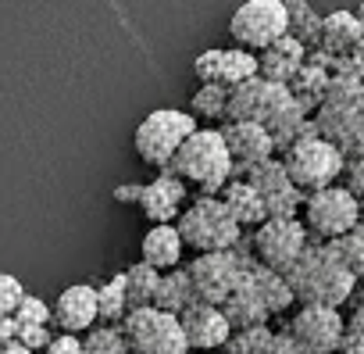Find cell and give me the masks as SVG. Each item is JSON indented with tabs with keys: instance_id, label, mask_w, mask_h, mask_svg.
Here are the masks:
<instances>
[{
	"instance_id": "cell-17",
	"label": "cell",
	"mask_w": 364,
	"mask_h": 354,
	"mask_svg": "<svg viewBox=\"0 0 364 354\" xmlns=\"http://www.w3.org/2000/svg\"><path fill=\"white\" fill-rule=\"evenodd\" d=\"M54 322L61 333H90L100 322V290L90 283H75L58 293Z\"/></svg>"
},
{
	"instance_id": "cell-5",
	"label": "cell",
	"mask_w": 364,
	"mask_h": 354,
	"mask_svg": "<svg viewBox=\"0 0 364 354\" xmlns=\"http://www.w3.org/2000/svg\"><path fill=\"white\" fill-rule=\"evenodd\" d=\"M282 161L293 175V183L304 190V194H314V190H325L332 183H339L343 175H346V154L325 140L321 132L314 136H304L296 140L293 147L282 150Z\"/></svg>"
},
{
	"instance_id": "cell-32",
	"label": "cell",
	"mask_w": 364,
	"mask_h": 354,
	"mask_svg": "<svg viewBox=\"0 0 364 354\" xmlns=\"http://www.w3.org/2000/svg\"><path fill=\"white\" fill-rule=\"evenodd\" d=\"M272 340H275V329L268 322L264 326H250V329H232L225 350L229 354H268Z\"/></svg>"
},
{
	"instance_id": "cell-27",
	"label": "cell",
	"mask_w": 364,
	"mask_h": 354,
	"mask_svg": "<svg viewBox=\"0 0 364 354\" xmlns=\"http://www.w3.org/2000/svg\"><path fill=\"white\" fill-rule=\"evenodd\" d=\"M229 97H232V86L225 83H200L193 100H190V111L204 122H229Z\"/></svg>"
},
{
	"instance_id": "cell-2",
	"label": "cell",
	"mask_w": 364,
	"mask_h": 354,
	"mask_svg": "<svg viewBox=\"0 0 364 354\" xmlns=\"http://www.w3.org/2000/svg\"><path fill=\"white\" fill-rule=\"evenodd\" d=\"M171 172H178L197 194L222 197V190L236 179V161L222 129H197L171 157Z\"/></svg>"
},
{
	"instance_id": "cell-47",
	"label": "cell",
	"mask_w": 364,
	"mask_h": 354,
	"mask_svg": "<svg viewBox=\"0 0 364 354\" xmlns=\"http://www.w3.org/2000/svg\"><path fill=\"white\" fill-rule=\"evenodd\" d=\"M353 11H357V19H360V26H364V0H360V4H357Z\"/></svg>"
},
{
	"instance_id": "cell-24",
	"label": "cell",
	"mask_w": 364,
	"mask_h": 354,
	"mask_svg": "<svg viewBox=\"0 0 364 354\" xmlns=\"http://www.w3.org/2000/svg\"><path fill=\"white\" fill-rule=\"evenodd\" d=\"M200 301V293H197V286H193V276H190V269L182 265V269H168L164 276H161V286H157V308H164V311H171V315H182L190 304H197Z\"/></svg>"
},
{
	"instance_id": "cell-14",
	"label": "cell",
	"mask_w": 364,
	"mask_h": 354,
	"mask_svg": "<svg viewBox=\"0 0 364 354\" xmlns=\"http://www.w3.org/2000/svg\"><path fill=\"white\" fill-rule=\"evenodd\" d=\"M218 129H222V136H225V143H229V150H232L236 179H240V175H247L257 161L279 154L275 136L268 132L264 122H240V118H229V122H222Z\"/></svg>"
},
{
	"instance_id": "cell-36",
	"label": "cell",
	"mask_w": 364,
	"mask_h": 354,
	"mask_svg": "<svg viewBox=\"0 0 364 354\" xmlns=\"http://www.w3.org/2000/svg\"><path fill=\"white\" fill-rule=\"evenodd\" d=\"M15 318H18V326H50L54 322V308L47 301H40V297L29 293L22 301V308L15 311Z\"/></svg>"
},
{
	"instance_id": "cell-16",
	"label": "cell",
	"mask_w": 364,
	"mask_h": 354,
	"mask_svg": "<svg viewBox=\"0 0 364 354\" xmlns=\"http://www.w3.org/2000/svg\"><path fill=\"white\" fill-rule=\"evenodd\" d=\"M178 318H182V329H186L193 350H218L232 336V322H229L225 308L222 304H211V301L190 304Z\"/></svg>"
},
{
	"instance_id": "cell-33",
	"label": "cell",
	"mask_w": 364,
	"mask_h": 354,
	"mask_svg": "<svg viewBox=\"0 0 364 354\" xmlns=\"http://www.w3.org/2000/svg\"><path fill=\"white\" fill-rule=\"evenodd\" d=\"M82 343H86V354H132L122 326H107V322L93 326Z\"/></svg>"
},
{
	"instance_id": "cell-46",
	"label": "cell",
	"mask_w": 364,
	"mask_h": 354,
	"mask_svg": "<svg viewBox=\"0 0 364 354\" xmlns=\"http://www.w3.org/2000/svg\"><path fill=\"white\" fill-rule=\"evenodd\" d=\"M0 354H36L33 347H26L22 340H8L4 347H0Z\"/></svg>"
},
{
	"instance_id": "cell-31",
	"label": "cell",
	"mask_w": 364,
	"mask_h": 354,
	"mask_svg": "<svg viewBox=\"0 0 364 354\" xmlns=\"http://www.w3.org/2000/svg\"><path fill=\"white\" fill-rule=\"evenodd\" d=\"M97 290H100V322L122 326L125 315L132 311V304H129V286H125V272H118L114 279H107V283L97 286Z\"/></svg>"
},
{
	"instance_id": "cell-10",
	"label": "cell",
	"mask_w": 364,
	"mask_h": 354,
	"mask_svg": "<svg viewBox=\"0 0 364 354\" xmlns=\"http://www.w3.org/2000/svg\"><path fill=\"white\" fill-rule=\"evenodd\" d=\"M250 236H254V254L286 276L314 240L311 229L304 226V219H268L257 229H250Z\"/></svg>"
},
{
	"instance_id": "cell-19",
	"label": "cell",
	"mask_w": 364,
	"mask_h": 354,
	"mask_svg": "<svg viewBox=\"0 0 364 354\" xmlns=\"http://www.w3.org/2000/svg\"><path fill=\"white\" fill-rule=\"evenodd\" d=\"M304 61H307V47L293 33H286L268 51H261V76L268 83H286L289 86V79L304 68Z\"/></svg>"
},
{
	"instance_id": "cell-40",
	"label": "cell",
	"mask_w": 364,
	"mask_h": 354,
	"mask_svg": "<svg viewBox=\"0 0 364 354\" xmlns=\"http://www.w3.org/2000/svg\"><path fill=\"white\" fill-rule=\"evenodd\" d=\"M43 354H86V343H82L79 333H61V336L50 340V347Z\"/></svg>"
},
{
	"instance_id": "cell-22",
	"label": "cell",
	"mask_w": 364,
	"mask_h": 354,
	"mask_svg": "<svg viewBox=\"0 0 364 354\" xmlns=\"http://www.w3.org/2000/svg\"><path fill=\"white\" fill-rule=\"evenodd\" d=\"M222 201L229 204V212L240 219L243 229H257L261 222H268V208H264V197L257 194V187L250 179H232L225 190H222Z\"/></svg>"
},
{
	"instance_id": "cell-39",
	"label": "cell",
	"mask_w": 364,
	"mask_h": 354,
	"mask_svg": "<svg viewBox=\"0 0 364 354\" xmlns=\"http://www.w3.org/2000/svg\"><path fill=\"white\" fill-rule=\"evenodd\" d=\"M18 340L33 350H47L50 347V326H18Z\"/></svg>"
},
{
	"instance_id": "cell-15",
	"label": "cell",
	"mask_w": 364,
	"mask_h": 354,
	"mask_svg": "<svg viewBox=\"0 0 364 354\" xmlns=\"http://www.w3.org/2000/svg\"><path fill=\"white\" fill-rule=\"evenodd\" d=\"M186 179L171 168H161L157 179L143 183V194H139V212L150 219V222H178V215L186 212Z\"/></svg>"
},
{
	"instance_id": "cell-8",
	"label": "cell",
	"mask_w": 364,
	"mask_h": 354,
	"mask_svg": "<svg viewBox=\"0 0 364 354\" xmlns=\"http://www.w3.org/2000/svg\"><path fill=\"white\" fill-rule=\"evenodd\" d=\"M360 215H364V204L357 201V194L346 183H332L325 190L307 194L300 219L314 240H339L360 222Z\"/></svg>"
},
{
	"instance_id": "cell-45",
	"label": "cell",
	"mask_w": 364,
	"mask_h": 354,
	"mask_svg": "<svg viewBox=\"0 0 364 354\" xmlns=\"http://www.w3.org/2000/svg\"><path fill=\"white\" fill-rule=\"evenodd\" d=\"M0 340H18V318L15 315H0Z\"/></svg>"
},
{
	"instance_id": "cell-7",
	"label": "cell",
	"mask_w": 364,
	"mask_h": 354,
	"mask_svg": "<svg viewBox=\"0 0 364 354\" xmlns=\"http://www.w3.org/2000/svg\"><path fill=\"white\" fill-rule=\"evenodd\" d=\"M122 333L132 354H190L193 350L186 329H182V318L157 304L132 308L122 322Z\"/></svg>"
},
{
	"instance_id": "cell-3",
	"label": "cell",
	"mask_w": 364,
	"mask_h": 354,
	"mask_svg": "<svg viewBox=\"0 0 364 354\" xmlns=\"http://www.w3.org/2000/svg\"><path fill=\"white\" fill-rule=\"evenodd\" d=\"M178 233L186 240V247H193L197 254H208V251H232L247 229L240 226V219L229 212V204L222 197H204L197 194L193 204L178 215Z\"/></svg>"
},
{
	"instance_id": "cell-1",
	"label": "cell",
	"mask_w": 364,
	"mask_h": 354,
	"mask_svg": "<svg viewBox=\"0 0 364 354\" xmlns=\"http://www.w3.org/2000/svg\"><path fill=\"white\" fill-rule=\"evenodd\" d=\"M360 276L343 261L332 240H311V247L300 254V261L289 269V286L296 293V304H332L343 308L353 301Z\"/></svg>"
},
{
	"instance_id": "cell-11",
	"label": "cell",
	"mask_w": 364,
	"mask_h": 354,
	"mask_svg": "<svg viewBox=\"0 0 364 354\" xmlns=\"http://www.w3.org/2000/svg\"><path fill=\"white\" fill-rule=\"evenodd\" d=\"M243 179H250L257 187V194L264 197L268 219H300L304 215V201L307 194L293 183V175L282 161V154H272L264 161H257Z\"/></svg>"
},
{
	"instance_id": "cell-42",
	"label": "cell",
	"mask_w": 364,
	"mask_h": 354,
	"mask_svg": "<svg viewBox=\"0 0 364 354\" xmlns=\"http://www.w3.org/2000/svg\"><path fill=\"white\" fill-rule=\"evenodd\" d=\"M339 354H364V326H360V322H346Z\"/></svg>"
},
{
	"instance_id": "cell-4",
	"label": "cell",
	"mask_w": 364,
	"mask_h": 354,
	"mask_svg": "<svg viewBox=\"0 0 364 354\" xmlns=\"http://www.w3.org/2000/svg\"><path fill=\"white\" fill-rule=\"evenodd\" d=\"M197 129H200V122H197L193 111L157 108V111H150V115L136 125L132 147H136V154H139L146 165H154V168H171V157L178 154V147L186 143Z\"/></svg>"
},
{
	"instance_id": "cell-21",
	"label": "cell",
	"mask_w": 364,
	"mask_h": 354,
	"mask_svg": "<svg viewBox=\"0 0 364 354\" xmlns=\"http://www.w3.org/2000/svg\"><path fill=\"white\" fill-rule=\"evenodd\" d=\"M279 83H268L264 76H254L240 86H232V97H229V118H240V122H261L268 104H272V93H275Z\"/></svg>"
},
{
	"instance_id": "cell-41",
	"label": "cell",
	"mask_w": 364,
	"mask_h": 354,
	"mask_svg": "<svg viewBox=\"0 0 364 354\" xmlns=\"http://www.w3.org/2000/svg\"><path fill=\"white\" fill-rule=\"evenodd\" d=\"M268 354H314V350H311V347H304L289 329H282V333H275V340H272Z\"/></svg>"
},
{
	"instance_id": "cell-30",
	"label": "cell",
	"mask_w": 364,
	"mask_h": 354,
	"mask_svg": "<svg viewBox=\"0 0 364 354\" xmlns=\"http://www.w3.org/2000/svg\"><path fill=\"white\" fill-rule=\"evenodd\" d=\"M254 76H261V54L257 51H247V47H229L225 54H222V79L218 83H225V86H240V83H247V79H254Z\"/></svg>"
},
{
	"instance_id": "cell-9",
	"label": "cell",
	"mask_w": 364,
	"mask_h": 354,
	"mask_svg": "<svg viewBox=\"0 0 364 354\" xmlns=\"http://www.w3.org/2000/svg\"><path fill=\"white\" fill-rule=\"evenodd\" d=\"M289 33V8L286 0H247L229 19V36L247 51H268L275 40Z\"/></svg>"
},
{
	"instance_id": "cell-25",
	"label": "cell",
	"mask_w": 364,
	"mask_h": 354,
	"mask_svg": "<svg viewBox=\"0 0 364 354\" xmlns=\"http://www.w3.org/2000/svg\"><path fill=\"white\" fill-rule=\"evenodd\" d=\"M225 315H229V322H232V329H250V326H264L268 318H272V311H268V304L261 301V293L250 286V283H243L225 304Z\"/></svg>"
},
{
	"instance_id": "cell-18",
	"label": "cell",
	"mask_w": 364,
	"mask_h": 354,
	"mask_svg": "<svg viewBox=\"0 0 364 354\" xmlns=\"http://www.w3.org/2000/svg\"><path fill=\"white\" fill-rule=\"evenodd\" d=\"M243 283H250L261 293V301L268 304L272 315H282L286 308L296 304V293L289 286V276L279 272V269H272V265H264L257 254H247V276H243Z\"/></svg>"
},
{
	"instance_id": "cell-23",
	"label": "cell",
	"mask_w": 364,
	"mask_h": 354,
	"mask_svg": "<svg viewBox=\"0 0 364 354\" xmlns=\"http://www.w3.org/2000/svg\"><path fill=\"white\" fill-rule=\"evenodd\" d=\"M364 40V26L357 19V11H328L321 22V43L332 54H350L357 43Z\"/></svg>"
},
{
	"instance_id": "cell-13",
	"label": "cell",
	"mask_w": 364,
	"mask_h": 354,
	"mask_svg": "<svg viewBox=\"0 0 364 354\" xmlns=\"http://www.w3.org/2000/svg\"><path fill=\"white\" fill-rule=\"evenodd\" d=\"M314 122L318 132L346 154V161L364 157V97L350 104H321L314 111Z\"/></svg>"
},
{
	"instance_id": "cell-12",
	"label": "cell",
	"mask_w": 364,
	"mask_h": 354,
	"mask_svg": "<svg viewBox=\"0 0 364 354\" xmlns=\"http://www.w3.org/2000/svg\"><path fill=\"white\" fill-rule=\"evenodd\" d=\"M286 329L304 347H311L314 354H339V343H343V333H346V318L332 304H300V311L289 318Z\"/></svg>"
},
{
	"instance_id": "cell-44",
	"label": "cell",
	"mask_w": 364,
	"mask_h": 354,
	"mask_svg": "<svg viewBox=\"0 0 364 354\" xmlns=\"http://www.w3.org/2000/svg\"><path fill=\"white\" fill-rule=\"evenodd\" d=\"M143 183H129V187H114V201L118 204H139Z\"/></svg>"
},
{
	"instance_id": "cell-20",
	"label": "cell",
	"mask_w": 364,
	"mask_h": 354,
	"mask_svg": "<svg viewBox=\"0 0 364 354\" xmlns=\"http://www.w3.org/2000/svg\"><path fill=\"white\" fill-rule=\"evenodd\" d=\"M182 247H186V240H182V233H178L175 222H154L146 229V236H143V261H150L161 272L178 269Z\"/></svg>"
},
{
	"instance_id": "cell-35",
	"label": "cell",
	"mask_w": 364,
	"mask_h": 354,
	"mask_svg": "<svg viewBox=\"0 0 364 354\" xmlns=\"http://www.w3.org/2000/svg\"><path fill=\"white\" fill-rule=\"evenodd\" d=\"M336 244V251L343 254V261L364 279V222H357L350 233H343L339 240H332Z\"/></svg>"
},
{
	"instance_id": "cell-28",
	"label": "cell",
	"mask_w": 364,
	"mask_h": 354,
	"mask_svg": "<svg viewBox=\"0 0 364 354\" xmlns=\"http://www.w3.org/2000/svg\"><path fill=\"white\" fill-rule=\"evenodd\" d=\"M161 269H154L150 261H136L125 269V286H129V304L132 308H146L157 301V286H161Z\"/></svg>"
},
{
	"instance_id": "cell-34",
	"label": "cell",
	"mask_w": 364,
	"mask_h": 354,
	"mask_svg": "<svg viewBox=\"0 0 364 354\" xmlns=\"http://www.w3.org/2000/svg\"><path fill=\"white\" fill-rule=\"evenodd\" d=\"M360 97H364V79L360 76H353V72H332L325 104H350V100H360Z\"/></svg>"
},
{
	"instance_id": "cell-6",
	"label": "cell",
	"mask_w": 364,
	"mask_h": 354,
	"mask_svg": "<svg viewBox=\"0 0 364 354\" xmlns=\"http://www.w3.org/2000/svg\"><path fill=\"white\" fill-rule=\"evenodd\" d=\"M247 254H254V236H250V233H247L232 251H208V254H197L186 269H190V276H193V286H197L200 301L225 304V301L243 286Z\"/></svg>"
},
{
	"instance_id": "cell-38",
	"label": "cell",
	"mask_w": 364,
	"mask_h": 354,
	"mask_svg": "<svg viewBox=\"0 0 364 354\" xmlns=\"http://www.w3.org/2000/svg\"><path fill=\"white\" fill-rule=\"evenodd\" d=\"M26 286L15 279V276H0V315H15L26 301Z\"/></svg>"
},
{
	"instance_id": "cell-43",
	"label": "cell",
	"mask_w": 364,
	"mask_h": 354,
	"mask_svg": "<svg viewBox=\"0 0 364 354\" xmlns=\"http://www.w3.org/2000/svg\"><path fill=\"white\" fill-rule=\"evenodd\" d=\"M346 187L357 194V201L364 204V157H353V161H346Z\"/></svg>"
},
{
	"instance_id": "cell-37",
	"label": "cell",
	"mask_w": 364,
	"mask_h": 354,
	"mask_svg": "<svg viewBox=\"0 0 364 354\" xmlns=\"http://www.w3.org/2000/svg\"><path fill=\"white\" fill-rule=\"evenodd\" d=\"M222 47H211V51H204V54H197L193 58V76L200 79V83H218L222 79Z\"/></svg>"
},
{
	"instance_id": "cell-26",
	"label": "cell",
	"mask_w": 364,
	"mask_h": 354,
	"mask_svg": "<svg viewBox=\"0 0 364 354\" xmlns=\"http://www.w3.org/2000/svg\"><path fill=\"white\" fill-rule=\"evenodd\" d=\"M328 79H332V72H328V68H321V65H311V61H304V68L289 79V90H293V97L304 104V111H307V115H314V111L325 104Z\"/></svg>"
},
{
	"instance_id": "cell-29",
	"label": "cell",
	"mask_w": 364,
	"mask_h": 354,
	"mask_svg": "<svg viewBox=\"0 0 364 354\" xmlns=\"http://www.w3.org/2000/svg\"><path fill=\"white\" fill-rule=\"evenodd\" d=\"M286 8H289V33L311 51L321 43V22L325 15H318L307 0H286Z\"/></svg>"
}]
</instances>
